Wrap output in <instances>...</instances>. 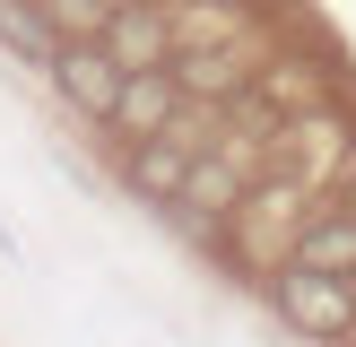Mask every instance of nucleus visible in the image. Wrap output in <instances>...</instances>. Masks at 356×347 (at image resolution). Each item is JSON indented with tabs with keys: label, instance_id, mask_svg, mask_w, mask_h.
I'll return each mask as SVG.
<instances>
[{
	"label": "nucleus",
	"instance_id": "nucleus-10",
	"mask_svg": "<svg viewBox=\"0 0 356 347\" xmlns=\"http://www.w3.org/2000/svg\"><path fill=\"white\" fill-rule=\"evenodd\" d=\"M52 35H104V17H113V0H44Z\"/></svg>",
	"mask_w": 356,
	"mask_h": 347
},
{
	"label": "nucleus",
	"instance_id": "nucleus-7",
	"mask_svg": "<svg viewBox=\"0 0 356 347\" xmlns=\"http://www.w3.org/2000/svg\"><path fill=\"white\" fill-rule=\"evenodd\" d=\"M235 200H243V174L235 165H226V156H191V174H183V200H174V208H183V217H235Z\"/></svg>",
	"mask_w": 356,
	"mask_h": 347
},
{
	"label": "nucleus",
	"instance_id": "nucleus-4",
	"mask_svg": "<svg viewBox=\"0 0 356 347\" xmlns=\"http://www.w3.org/2000/svg\"><path fill=\"white\" fill-rule=\"evenodd\" d=\"M113 121L122 139H148V130H174L183 121V78H174V61H148V69H122V96H113Z\"/></svg>",
	"mask_w": 356,
	"mask_h": 347
},
{
	"label": "nucleus",
	"instance_id": "nucleus-5",
	"mask_svg": "<svg viewBox=\"0 0 356 347\" xmlns=\"http://www.w3.org/2000/svg\"><path fill=\"white\" fill-rule=\"evenodd\" d=\"M104 44H113V61H122V69L174 61V26L148 9V0H113V17H104Z\"/></svg>",
	"mask_w": 356,
	"mask_h": 347
},
{
	"label": "nucleus",
	"instance_id": "nucleus-6",
	"mask_svg": "<svg viewBox=\"0 0 356 347\" xmlns=\"http://www.w3.org/2000/svg\"><path fill=\"white\" fill-rule=\"evenodd\" d=\"M0 52L26 69H52V52H61V35H52L44 0H0Z\"/></svg>",
	"mask_w": 356,
	"mask_h": 347
},
{
	"label": "nucleus",
	"instance_id": "nucleus-9",
	"mask_svg": "<svg viewBox=\"0 0 356 347\" xmlns=\"http://www.w3.org/2000/svg\"><path fill=\"white\" fill-rule=\"evenodd\" d=\"M174 78H183V104L191 96H235L243 61H235V52H174Z\"/></svg>",
	"mask_w": 356,
	"mask_h": 347
},
{
	"label": "nucleus",
	"instance_id": "nucleus-8",
	"mask_svg": "<svg viewBox=\"0 0 356 347\" xmlns=\"http://www.w3.org/2000/svg\"><path fill=\"white\" fill-rule=\"evenodd\" d=\"M296 260L356 278V217H348V208H330V217H305V226H296Z\"/></svg>",
	"mask_w": 356,
	"mask_h": 347
},
{
	"label": "nucleus",
	"instance_id": "nucleus-3",
	"mask_svg": "<svg viewBox=\"0 0 356 347\" xmlns=\"http://www.w3.org/2000/svg\"><path fill=\"white\" fill-rule=\"evenodd\" d=\"M44 78L61 87V104H70V113H87V121H104V113H113V96H122V61H113L104 35H61V52H52Z\"/></svg>",
	"mask_w": 356,
	"mask_h": 347
},
{
	"label": "nucleus",
	"instance_id": "nucleus-2",
	"mask_svg": "<svg viewBox=\"0 0 356 347\" xmlns=\"http://www.w3.org/2000/svg\"><path fill=\"white\" fill-rule=\"evenodd\" d=\"M191 156H200V130H183V121H174V130H148V139H122V183H131V200L174 208Z\"/></svg>",
	"mask_w": 356,
	"mask_h": 347
},
{
	"label": "nucleus",
	"instance_id": "nucleus-1",
	"mask_svg": "<svg viewBox=\"0 0 356 347\" xmlns=\"http://www.w3.org/2000/svg\"><path fill=\"white\" fill-rule=\"evenodd\" d=\"M270 304H278V321L296 330V339H348L356 330V278L339 269H313V260H287V269L270 278Z\"/></svg>",
	"mask_w": 356,
	"mask_h": 347
}]
</instances>
